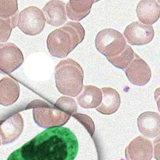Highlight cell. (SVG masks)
I'll return each instance as SVG.
<instances>
[{"instance_id": "cell-1", "label": "cell", "mask_w": 160, "mask_h": 160, "mask_svg": "<svg viewBox=\"0 0 160 160\" xmlns=\"http://www.w3.org/2000/svg\"><path fill=\"white\" fill-rule=\"evenodd\" d=\"M78 150V139L69 128L54 127L13 151L7 160H74Z\"/></svg>"}, {"instance_id": "cell-2", "label": "cell", "mask_w": 160, "mask_h": 160, "mask_svg": "<svg viewBox=\"0 0 160 160\" xmlns=\"http://www.w3.org/2000/svg\"><path fill=\"white\" fill-rule=\"evenodd\" d=\"M85 37V29L80 23L68 21L48 35L47 44L49 53L55 58H66Z\"/></svg>"}, {"instance_id": "cell-3", "label": "cell", "mask_w": 160, "mask_h": 160, "mask_svg": "<svg viewBox=\"0 0 160 160\" xmlns=\"http://www.w3.org/2000/svg\"><path fill=\"white\" fill-rule=\"evenodd\" d=\"M56 85L63 95L76 97L83 88L84 72L75 60L68 58L61 60L56 67Z\"/></svg>"}, {"instance_id": "cell-4", "label": "cell", "mask_w": 160, "mask_h": 160, "mask_svg": "<svg viewBox=\"0 0 160 160\" xmlns=\"http://www.w3.org/2000/svg\"><path fill=\"white\" fill-rule=\"evenodd\" d=\"M127 45L126 40L122 34L112 28L101 30L97 34L95 40L97 49L107 58L120 55Z\"/></svg>"}, {"instance_id": "cell-5", "label": "cell", "mask_w": 160, "mask_h": 160, "mask_svg": "<svg viewBox=\"0 0 160 160\" xmlns=\"http://www.w3.org/2000/svg\"><path fill=\"white\" fill-rule=\"evenodd\" d=\"M45 24L43 12L36 7H28L18 14L17 26L26 35H38L43 30Z\"/></svg>"}, {"instance_id": "cell-6", "label": "cell", "mask_w": 160, "mask_h": 160, "mask_svg": "<svg viewBox=\"0 0 160 160\" xmlns=\"http://www.w3.org/2000/svg\"><path fill=\"white\" fill-rule=\"evenodd\" d=\"M38 105L33 109L34 118L36 122L44 128L65 125L69 120L71 115H68L56 106L55 107Z\"/></svg>"}, {"instance_id": "cell-7", "label": "cell", "mask_w": 160, "mask_h": 160, "mask_svg": "<svg viewBox=\"0 0 160 160\" xmlns=\"http://www.w3.org/2000/svg\"><path fill=\"white\" fill-rule=\"evenodd\" d=\"M24 60L22 51L15 44H0V74H11L22 65Z\"/></svg>"}, {"instance_id": "cell-8", "label": "cell", "mask_w": 160, "mask_h": 160, "mask_svg": "<svg viewBox=\"0 0 160 160\" xmlns=\"http://www.w3.org/2000/svg\"><path fill=\"white\" fill-rule=\"evenodd\" d=\"M124 35L131 45H143L152 41L155 36V31L152 26L145 25L137 21L127 27Z\"/></svg>"}, {"instance_id": "cell-9", "label": "cell", "mask_w": 160, "mask_h": 160, "mask_svg": "<svg viewBox=\"0 0 160 160\" xmlns=\"http://www.w3.org/2000/svg\"><path fill=\"white\" fill-rule=\"evenodd\" d=\"M125 72L130 82L138 86L146 85L151 77L149 66L136 54L132 62L126 68Z\"/></svg>"}, {"instance_id": "cell-10", "label": "cell", "mask_w": 160, "mask_h": 160, "mask_svg": "<svg viewBox=\"0 0 160 160\" xmlns=\"http://www.w3.org/2000/svg\"><path fill=\"white\" fill-rule=\"evenodd\" d=\"M153 155L152 142L142 136L133 140L125 150L126 160H151Z\"/></svg>"}, {"instance_id": "cell-11", "label": "cell", "mask_w": 160, "mask_h": 160, "mask_svg": "<svg viewBox=\"0 0 160 160\" xmlns=\"http://www.w3.org/2000/svg\"><path fill=\"white\" fill-rule=\"evenodd\" d=\"M42 11L46 22L48 25L59 27L68 21L66 4L62 1L52 0L48 1L42 8Z\"/></svg>"}, {"instance_id": "cell-12", "label": "cell", "mask_w": 160, "mask_h": 160, "mask_svg": "<svg viewBox=\"0 0 160 160\" xmlns=\"http://www.w3.org/2000/svg\"><path fill=\"white\" fill-rule=\"evenodd\" d=\"M140 132L147 138H154L159 136L160 116L158 112L148 111L141 114L138 119Z\"/></svg>"}, {"instance_id": "cell-13", "label": "cell", "mask_w": 160, "mask_h": 160, "mask_svg": "<svg viewBox=\"0 0 160 160\" xmlns=\"http://www.w3.org/2000/svg\"><path fill=\"white\" fill-rule=\"evenodd\" d=\"M160 6L155 0H143L137 6L136 13L141 22L151 25L160 18Z\"/></svg>"}, {"instance_id": "cell-14", "label": "cell", "mask_w": 160, "mask_h": 160, "mask_svg": "<svg viewBox=\"0 0 160 160\" xmlns=\"http://www.w3.org/2000/svg\"><path fill=\"white\" fill-rule=\"evenodd\" d=\"M20 87L17 81L9 77L0 81V104L9 105L15 102L20 94Z\"/></svg>"}, {"instance_id": "cell-15", "label": "cell", "mask_w": 160, "mask_h": 160, "mask_svg": "<svg viewBox=\"0 0 160 160\" xmlns=\"http://www.w3.org/2000/svg\"><path fill=\"white\" fill-rule=\"evenodd\" d=\"M103 97L101 104L96 108L97 111L105 115L113 114L118 109L121 105V98L115 89L110 88H103Z\"/></svg>"}, {"instance_id": "cell-16", "label": "cell", "mask_w": 160, "mask_h": 160, "mask_svg": "<svg viewBox=\"0 0 160 160\" xmlns=\"http://www.w3.org/2000/svg\"><path fill=\"white\" fill-rule=\"evenodd\" d=\"M77 99L78 105L85 108H96L101 104L102 90L92 85L85 86Z\"/></svg>"}, {"instance_id": "cell-17", "label": "cell", "mask_w": 160, "mask_h": 160, "mask_svg": "<svg viewBox=\"0 0 160 160\" xmlns=\"http://www.w3.org/2000/svg\"><path fill=\"white\" fill-rule=\"evenodd\" d=\"M98 1L70 0L66 6L67 16L72 21H81L90 13L93 4Z\"/></svg>"}, {"instance_id": "cell-18", "label": "cell", "mask_w": 160, "mask_h": 160, "mask_svg": "<svg viewBox=\"0 0 160 160\" xmlns=\"http://www.w3.org/2000/svg\"><path fill=\"white\" fill-rule=\"evenodd\" d=\"M135 53L130 45H127L123 51L114 58H108V61L116 68L125 69L133 60Z\"/></svg>"}, {"instance_id": "cell-19", "label": "cell", "mask_w": 160, "mask_h": 160, "mask_svg": "<svg viewBox=\"0 0 160 160\" xmlns=\"http://www.w3.org/2000/svg\"><path fill=\"white\" fill-rule=\"evenodd\" d=\"M15 116L13 121L12 122L13 117L10 119L7 120L5 122L3 123L0 126V135L2 138V143L5 144L12 142L18 136L15 132L18 133L20 135L22 132V129H15V127L18 126H15L14 123L15 120Z\"/></svg>"}, {"instance_id": "cell-20", "label": "cell", "mask_w": 160, "mask_h": 160, "mask_svg": "<svg viewBox=\"0 0 160 160\" xmlns=\"http://www.w3.org/2000/svg\"><path fill=\"white\" fill-rule=\"evenodd\" d=\"M17 1H0V18L11 19L18 17Z\"/></svg>"}, {"instance_id": "cell-21", "label": "cell", "mask_w": 160, "mask_h": 160, "mask_svg": "<svg viewBox=\"0 0 160 160\" xmlns=\"http://www.w3.org/2000/svg\"><path fill=\"white\" fill-rule=\"evenodd\" d=\"M18 18L5 19L0 18V42H6L11 36L13 28L17 26Z\"/></svg>"}, {"instance_id": "cell-22", "label": "cell", "mask_w": 160, "mask_h": 160, "mask_svg": "<svg viewBox=\"0 0 160 160\" xmlns=\"http://www.w3.org/2000/svg\"><path fill=\"white\" fill-rule=\"evenodd\" d=\"M55 105L70 115L77 113L78 106L75 100L72 98L62 97L58 100Z\"/></svg>"}, {"instance_id": "cell-23", "label": "cell", "mask_w": 160, "mask_h": 160, "mask_svg": "<svg viewBox=\"0 0 160 160\" xmlns=\"http://www.w3.org/2000/svg\"><path fill=\"white\" fill-rule=\"evenodd\" d=\"M72 116L85 127L91 138H92L95 132V125L92 118L88 115L76 113Z\"/></svg>"}]
</instances>
